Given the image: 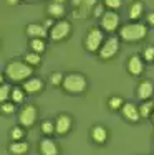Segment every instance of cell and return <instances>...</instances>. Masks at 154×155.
Returning <instances> with one entry per match:
<instances>
[{
  "mask_svg": "<svg viewBox=\"0 0 154 155\" xmlns=\"http://www.w3.org/2000/svg\"><path fill=\"white\" fill-rule=\"evenodd\" d=\"M5 74L15 83H23L33 74V66H30L27 61L22 60H10L5 66Z\"/></svg>",
  "mask_w": 154,
  "mask_h": 155,
  "instance_id": "6da1fadb",
  "label": "cell"
},
{
  "mask_svg": "<svg viewBox=\"0 0 154 155\" xmlns=\"http://www.w3.org/2000/svg\"><path fill=\"white\" fill-rule=\"evenodd\" d=\"M148 36V27L139 21H131L119 28V38L126 43H136Z\"/></svg>",
  "mask_w": 154,
  "mask_h": 155,
  "instance_id": "7a4b0ae2",
  "label": "cell"
},
{
  "mask_svg": "<svg viewBox=\"0 0 154 155\" xmlns=\"http://www.w3.org/2000/svg\"><path fill=\"white\" fill-rule=\"evenodd\" d=\"M61 86L68 94H81L88 87V79L81 73H68V74H65Z\"/></svg>",
  "mask_w": 154,
  "mask_h": 155,
  "instance_id": "3957f363",
  "label": "cell"
},
{
  "mask_svg": "<svg viewBox=\"0 0 154 155\" xmlns=\"http://www.w3.org/2000/svg\"><path fill=\"white\" fill-rule=\"evenodd\" d=\"M103 43H104L103 30H100V28H91V30L86 33V36H85V48L88 51H91V53L98 51L101 48Z\"/></svg>",
  "mask_w": 154,
  "mask_h": 155,
  "instance_id": "277c9868",
  "label": "cell"
},
{
  "mask_svg": "<svg viewBox=\"0 0 154 155\" xmlns=\"http://www.w3.org/2000/svg\"><path fill=\"white\" fill-rule=\"evenodd\" d=\"M36 117H38L36 107L33 104H27L20 109L17 119H18V124H20L22 127H32V125L36 122Z\"/></svg>",
  "mask_w": 154,
  "mask_h": 155,
  "instance_id": "5b68a950",
  "label": "cell"
},
{
  "mask_svg": "<svg viewBox=\"0 0 154 155\" xmlns=\"http://www.w3.org/2000/svg\"><path fill=\"white\" fill-rule=\"evenodd\" d=\"M70 33H71V23L61 18V20L55 21L53 28L50 30V38L53 41H63L65 38H68Z\"/></svg>",
  "mask_w": 154,
  "mask_h": 155,
  "instance_id": "8992f818",
  "label": "cell"
},
{
  "mask_svg": "<svg viewBox=\"0 0 154 155\" xmlns=\"http://www.w3.org/2000/svg\"><path fill=\"white\" fill-rule=\"evenodd\" d=\"M119 51V40L118 38H108L100 48V58L101 60H111Z\"/></svg>",
  "mask_w": 154,
  "mask_h": 155,
  "instance_id": "52a82bcc",
  "label": "cell"
},
{
  "mask_svg": "<svg viewBox=\"0 0 154 155\" xmlns=\"http://www.w3.org/2000/svg\"><path fill=\"white\" fill-rule=\"evenodd\" d=\"M101 28L104 31H116L119 28V15L113 10L106 12L104 15L101 17Z\"/></svg>",
  "mask_w": 154,
  "mask_h": 155,
  "instance_id": "ba28073f",
  "label": "cell"
},
{
  "mask_svg": "<svg viewBox=\"0 0 154 155\" xmlns=\"http://www.w3.org/2000/svg\"><path fill=\"white\" fill-rule=\"evenodd\" d=\"M71 124H73V119L68 114H60L55 120V132L58 135H67L70 129H71Z\"/></svg>",
  "mask_w": 154,
  "mask_h": 155,
  "instance_id": "9c48e42d",
  "label": "cell"
},
{
  "mask_svg": "<svg viewBox=\"0 0 154 155\" xmlns=\"http://www.w3.org/2000/svg\"><path fill=\"white\" fill-rule=\"evenodd\" d=\"M152 93H154V83L148 79H142L141 83L138 84V99L139 101H149L152 97Z\"/></svg>",
  "mask_w": 154,
  "mask_h": 155,
  "instance_id": "30bf717a",
  "label": "cell"
},
{
  "mask_svg": "<svg viewBox=\"0 0 154 155\" xmlns=\"http://www.w3.org/2000/svg\"><path fill=\"white\" fill-rule=\"evenodd\" d=\"M128 71L133 76H141L142 71H144V61H142V58H139L138 54H133L128 60Z\"/></svg>",
  "mask_w": 154,
  "mask_h": 155,
  "instance_id": "8fae6325",
  "label": "cell"
},
{
  "mask_svg": "<svg viewBox=\"0 0 154 155\" xmlns=\"http://www.w3.org/2000/svg\"><path fill=\"white\" fill-rule=\"evenodd\" d=\"M121 112H123V117L128 119L129 122H138L141 114H139V109L136 107V104L133 102H124V106L121 107Z\"/></svg>",
  "mask_w": 154,
  "mask_h": 155,
  "instance_id": "7c38bea8",
  "label": "cell"
},
{
  "mask_svg": "<svg viewBox=\"0 0 154 155\" xmlns=\"http://www.w3.org/2000/svg\"><path fill=\"white\" fill-rule=\"evenodd\" d=\"M40 153L42 155H60V149L50 137H45L40 140Z\"/></svg>",
  "mask_w": 154,
  "mask_h": 155,
  "instance_id": "4fadbf2b",
  "label": "cell"
},
{
  "mask_svg": "<svg viewBox=\"0 0 154 155\" xmlns=\"http://www.w3.org/2000/svg\"><path fill=\"white\" fill-rule=\"evenodd\" d=\"M27 94H38L43 89V81L40 78H28L27 81H23V86Z\"/></svg>",
  "mask_w": 154,
  "mask_h": 155,
  "instance_id": "5bb4252c",
  "label": "cell"
},
{
  "mask_svg": "<svg viewBox=\"0 0 154 155\" xmlns=\"http://www.w3.org/2000/svg\"><path fill=\"white\" fill-rule=\"evenodd\" d=\"M91 140H93L94 143H103L108 140V130H106V127H103V125H94L93 129H91Z\"/></svg>",
  "mask_w": 154,
  "mask_h": 155,
  "instance_id": "9a60e30c",
  "label": "cell"
},
{
  "mask_svg": "<svg viewBox=\"0 0 154 155\" xmlns=\"http://www.w3.org/2000/svg\"><path fill=\"white\" fill-rule=\"evenodd\" d=\"M96 3H98L96 0H83L81 5L76 8L75 15L80 17V18H83V17H86V15H93V8L96 7Z\"/></svg>",
  "mask_w": 154,
  "mask_h": 155,
  "instance_id": "2e32d148",
  "label": "cell"
},
{
  "mask_svg": "<svg viewBox=\"0 0 154 155\" xmlns=\"http://www.w3.org/2000/svg\"><path fill=\"white\" fill-rule=\"evenodd\" d=\"M46 31L48 30L43 27V23H30L27 27V35L30 38H45Z\"/></svg>",
  "mask_w": 154,
  "mask_h": 155,
  "instance_id": "e0dca14e",
  "label": "cell"
},
{
  "mask_svg": "<svg viewBox=\"0 0 154 155\" xmlns=\"http://www.w3.org/2000/svg\"><path fill=\"white\" fill-rule=\"evenodd\" d=\"M46 12L50 13L51 18H58V20H61V18L65 17V7L63 3H56V2H51L48 3V7H46Z\"/></svg>",
  "mask_w": 154,
  "mask_h": 155,
  "instance_id": "ac0fdd59",
  "label": "cell"
},
{
  "mask_svg": "<svg viewBox=\"0 0 154 155\" xmlns=\"http://www.w3.org/2000/svg\"><path fill=\"white\" fill-rule=\"evenodd\" d=\"M9 152L12 155H25L28 152V143L25 140H15V142L10 143Z\"/></svg>",
  "mask_w": 154,
  "mask_h": 155,
  "instance_id": "d6986e66",
  "label": "cell"
},
{
  "mask_svg": "<svg viewBox=\"0 0 154 155\" xmlns=\"http://www.w3.org/2000/svg\"><path fill=\"white\" fill-rule=\"evenodd\" d=\"M142 12H144V3L136 0V2H133L131 7H129V18L133 21H136L142 17Z\"/></svg>",
  "mask_w": 154,
  "mask_h": 155,
  "instance_id": "ffe728a7",
  "label": "cell"
},
{
  "mask_svg": "<svg viewBox=\"0 0 154 155\" xmlns=\"http://www.w3.org/2000/svg\"><path fill=\"white\" fill-rule=\"evenodd\" d=\"M45 40L43 38H32L30 40V50L32 51H35V53H38V54H42L43 51H45Z\"/></svg>",
  "mask_w": 154,
  "mask_h": 155,
  "instance_id": "44dd1931",
  "label": "cell"
},
{
  "mask_svg": "<svg viewBox=\"0 0 154 155\" xmlns=\"http://www.w3.org/2000/svg\"><path fill=\"white\" fill-rule=\"evenodd\" d=\"M25 94L27 93H25L23 87H13L12 89V97L10 99H12L13 104H22V102L25 101Z\"/></svg>",
  "mask_w": 154,
  "mask_h": 155,
  "instance_id": "7402d4cb",
  "label": "cell"
},
{
  "mask_svg": "<svg viewBox=\"0 0 154 155\" xmlns=\"http://www.w3.org/2000/svg\"><path fill=\"white\" fill-rule=\"evenodd\" d=\"M152 110H154V102L152 101H144L139 106V114H141V117H151Z\"/></svg>",
  "mask_w": 154,
  "mask_h": 155,
  "instance_id": "603a6c76",
  "label": "cell"
},
{
  "mask_svg": "<svg viewBox=\"0 0 154 155\" xmlns=\"http://www.w3.org/2000/svg\"><path fill=\"white\" fill-rule=\"evenodd\" d=\"M123 106H124V101L119 96H111V97L108 99V107L111 110H119Z\"/></svg>",
  "mask_w": 154,
  "mask_h": 155,
  "instance_id": "cb8c5ba5",
  "label": "cell"
},
{
  "mask_svg": "<svg viewBox=\"0 0 154 155\" xmlns=\"http://www.w3.org/2000/svg\"><path fill=\"white\" fill-rule=\"evenodd\" d=\"M40 130H42L43 135L50 137L51 134H55V122L53 120H43L42 125H40Z\"/></svg>",
  "mask_w": 154,
  "mask_h": 155,
  "instance_id": "d4e9b609",
  "label": "cell"
},
{
  "mask_svg": "<svg viewBox=\"0 0 154 155\" xmlns=\"http://www.w3.org/2000/svg\"><path fill=\"white\" fill-rule=\"evenodd\" d=\"M12 89H13L12 86L2 83V87H0V102H7L9 97H12Z\"/></svg>",
  "mask_w": 154,
  "mask_h": 155,
  "instance_id": "484cf974",
  "label": "cell"
},
{
  "mask_svg": "<svg viewBox=\"0 0 154 155\" xmlns=\"http://www.w3.org/2000/svg\"><path fill=\"white\" fill-rule=\"evenodd\" d=\"M25 61L30 66H40V63H42V54L35 53V51H30V53L25 56Z\"/></svg>",
  "mask_w": 154,
  "mask_h": 155,
  "instance_id": "4316f807",
  "label": "cell"
},
{
  "mask_svg": "<svg viewBox=\"0 0 154 155\" xmlns=\"http://www.w3.org/2000/svg\"><path fill=\"white\" fill-rule=\"evenodd\" d=\"M10 137H12L13 142H15V140H23V137H25V127H22L20 124L15 125V127L12 129V132H10Z\"/></svg>",
  "mask_w": 154,
  "mask_h": 155,
  "instance_id": "83f0119b",
  "label": "cell"
},
{
  "mask_svg": "<svg viewBox=\"0 0 154 155\" xmlns=\"http://www.w3.org/2000/svg\"><path fill=\"white\" fill-rule=\"evenodd\" d=\"M50 84L51 86H61L63 84V79H65V74L63 73H60V71H55V73H51L50 74Z\"/></svg>",
  "mask_w": 154,
  "mask_h": 155,
  "instance_id": "f1b7e54d",
  "label": "cell"
},
{
  "mask_svg": "<svg viewBox=\"0 0 154 155\" xmlns=\"http://www.w3.org/2000/svg\"><path fill=\"white\" fill-rule=\"evenodd\" d=\"M103 3H104V7L106 8H109V10H118L121 8V5H123V0H103Z\"/></svg>",
  "mask_w": 154,
  "mask_h": 155,
  "instance_id": "f546056e",
  "label": "cell"
},
{
  "mask_svg": "<svg viewBox=\"0 0 154 155\" xmlns=\"http://www.w3.org/2000/svg\"><path fill=\"white\" fill-rule=\"evenodd\" d=\"M142 60L148 61V63L154 61V46H146L144 48V51H142Z\"/></svg>",
  "mask_w": 154,
  "mask_h": 155,
  "instance_id": "4dcf8cb0",
  "label": "cell"
},
{
  "mask_svg": "<svg viewBox=\"0 0 154 155\" xmlns=\"http://www.w3.org/2000/svg\"><path fill=\"white\" fill-rule=\"evenodd\" d=\"M0 110H2V114H13L15 112V104L13 102H2L0 104Z\"/></svg>",
  "mask_w": 154,
  "mask_h": 155,
  "instance_id": "1f68e13d",
  "label": "cell"
},
{
  "mask_svg": "<svg viewBox=\"0 0 154 155\" xmlns=\"http://www.w3.org/2000/svg\"><path fill=\"white\" fill-rule=\"evenodd\" d=\"M104 3H96V7L93 8V17L94 18H100V17H103L104 15Z\"/></svg>",
  "mask_w": 154,
  "mask_h": 155,
  "instance_id": "d6a6232c",
  "label": "cell"
},
{
  "mask_svg": "<svg viewBox=\"0 0 154 155\" xmlns=\"http://www.w3.org/2000/svg\"><path fill=\"white\" fill-rule=\"evenodd\" d=\"M53 25H55L53 18H48V20H45V21H43V27H45L46 30H51V28H53Z\"/></svg>",
  "mask_w": 154,
  "mask_h": 155,
  "instance_id": "836d02e7",
  "label": "cell"
},
{
  "mask_svg": "<svg viewBox=\"0 0 154 155\" xmlns=\"http://www.w3.org/2000/svg\"><path fill=\"white\" fill-rule=\"evenodd\" d=\"M148 23L151 25V27H154V12H151L148 15Z\"/></svg>",
  "mask_w": 154,
  "mask_h": 155,
  "instance_id": "e575fe53",
  "label": "cell"
},
{
  "mask_svg": "<svg viewBox=\"0 0 154 155\" xmlns=\"http://www.w3.org/2000/svg\"><path fill=\"white\" fill-rule=\"evenodd\" d=\"M81 2H83V0H73V2H71V5L75 7V8H78V7L81 5Z\"/></svg>",
  "mask_w": 154,
  "mask_h": 155,
  "instance_id": "d590c367",
  "label": "cell"
},
{
  "mask_svg": "<svg viewBox=\"0 0 154 155\" xmlns=\"http://www.w3.org/2000/svg\"><path fill=\"white\" fill-rule=\"evenodd\" d=\"M18 2H20V0H7V3H9V5H17Z\"/></svg>",
  "mask_w": 154,
  "mask_h": 155,
  "instance_id": "8d00e7d4",
  "label": "cell"
},
{
  "mask_svg": "<svg viewBox=\"0 0 154 155\" xmlns=\"http://www.w3.org/2000/svg\"><path fill=\"white\" fill-rule=\"evenodd\" d=\"M53 2H56V3H65V0H53Z\"/></svg>",
  "mask_w": 154,
  "mask_h": 155,
  "instance_id": "74e56055",
  "label": "cell"
},
{
  "mask_svg": "<svg viewBox=\"0 0 154 155\" xmlns=\"http://www.w3.org/2000/svg\"><path fill=\"white\" fill-rule=\"evenodd\" d=\"M151 120L154 122V110H152V114H151Z\"/></svg>",
  "mask_w": 154,
  "mask_h": 155,
  "instance_id": "f35d334b",
  "label": "cell"
},
{
  "mask_svg": "<svg viewBox=\"0 0 154 155\" xmlns=\"http://www.w3.org/2000/svg\"><path fill=\"white\" fill-rule=\"evenodd\" d=\"M27 2H35V0H27Z\"/></svg>",
  "mask_w": 154,
  "mask_h": 155,
  "instance_id": "ab89813d",
  "label": "cell"
}]
</instances>
